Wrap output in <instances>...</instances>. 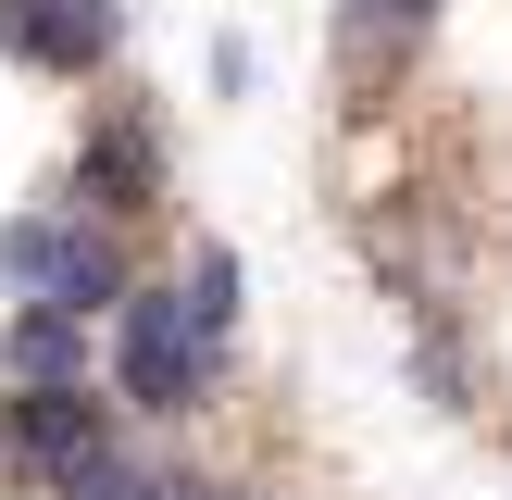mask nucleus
Returning <instances> with one entry per match:
<instances>
[{
    "instance_id": "nucleus-7",
    "label": "nucleus",
    "mask_w": 512,
    "mask_h": 500,
    "mask_svg": "<svg viewBox=\"0 0 512 500\" xmlns=\"http://www.w3.org/2000/svg\"><path fill=\"white\" fill-rule=\"evenodd\" d=\"M50 500H150V475L125 463V450H88V463H63V475H50Z\"/></svg>"
},
{
    "instance_id": "nucleus-3",
    "label": "nucleus",
    "mask_w": 512,
    "mask_h": 500,
    "mask_svg": "<svg viewBox=\"0 0 512 500\" xmlns=\"http://www.w3.org/2000/svg\"><path fill=\"white\" fill-rule=\"evenodd\" d=\"M0 425H13V450H25L38 475H63V463H88V450H113V400H100L88 375H25Z\"/></svg>"
},
{
    "instance_id": "nucleus-4",
    "label": "nucleus",
    "mask_w": 512,
    "mask_h": 500,
    "mask_svg": "<svg viewBox=\"0 0 512 500\" xmlns=\"http://www.w3.org/2000/svg\"><path fill=\"white\" fill-rule=\"evenodd\" d=\"M113 0H0V38L25 50V63H50V75H88V63H113Z\"/></svg>"
},
{
    "instance_id": "nucleus-1",
    "label": "nucleus",
    "mask_w": 512,
    "mask_h": 500,
    "mask_svg": "<svg viewBox=\"0 0 512 500\" xmlns=\"http://www.w3.org/2000/svg\"><path fill=\"white\" fill-rule=\"evenodd\" d=\"M213 363H225V325L200 313L188 288H125V313H113V388L138 400V413H188V400L213 388Z\"/></svg>"
},
{
    "instance_id": "nucleus-10",
    "label": "nucleus",
    "mask_w": 512,
    "mask_h": 500,
    "mask_svg": "<svg viewBox=\"0 0 512 500\" xmlns=\"http://www.w3.org/2000/svg\"><path fill=\"white\" fill-rule=\"evenodd\" d=\"M150 500H238V488H213V475H150Z\"/></svg>"
},
{
    "instance_id": "nucleus-9",
    "label": "nucleus",
    "mask_w": 512,
    "mask_h": 500,
    "mask_svg": "<svg viewBox=\"0 0 512 500\" xmlns=\"http://www.w3.org/2000/svg\"><path fill=\"white\" fill-rule=\"evenodd\" d=\"M188 300H200L213 325H238V263H225V250H200V288H188Z\"/></svg>"
},
{
    "instance_id": "nucleus-2",
    "label": "nucleus",
    "mask_w": 512,
    "mask_h": 500,
    "mask_svg": "<svg viewBox=\"0 0 512 500\" xmlns=\"http://www.w3.org/2000/svg\"><path fill=\"white\" fill-rule=\"evenodd\" d=\"M0 263H13V288H25V300H50V313H125V250H113V238H88V225L25 213L13 238H0Z\"/></svg>"
},
{
    "instance_id": "nucleus-8",
    "label": "nucleus",
    "mask_w": 512,
    "mask_h": 500,
    "mask_svg": "<svg viewBox=\"0 0 512 500\" xmlns=\"http://www.w3.org/2000/svg\"><path fill=\"white\" fill-rule=\"evenodd\" d=\"M425 13H438V0H363V13H350V50H375V38H413Z\"/></svg>"
},
{
    "instance_id": "nucleus-5",
    "label": "nucleus",
    "mask_w": 512,
    "mask_h": 500,
    "mask_svg": "<svg viewBox=\"0 0 512 500\" xmlns=\"http://www.w3.org/2000/svg\"><path fill=\"white\" fill-rule=\"evenodd\" d=\"M75 188H88L100 213H150V200H163V138H150L138 113L88 125V150H75Z\"/></svg>"
},
{
    "instance_id": "nucleus-6",
    "label": "nucleus",
    "mask_w": 512,
    "mask_h": 500,
    "mask_svg": "<svg viewBox=\"0 0 512 500\" xmlns=\"http://www.w3.org/2000/svg\"><path fill=\"white\" fill-rule=\"evenodd\" d=\"M0 363H13V375H88V313H50V300H25V325L0 338Z\"/></svg>"
}]
</instances>
